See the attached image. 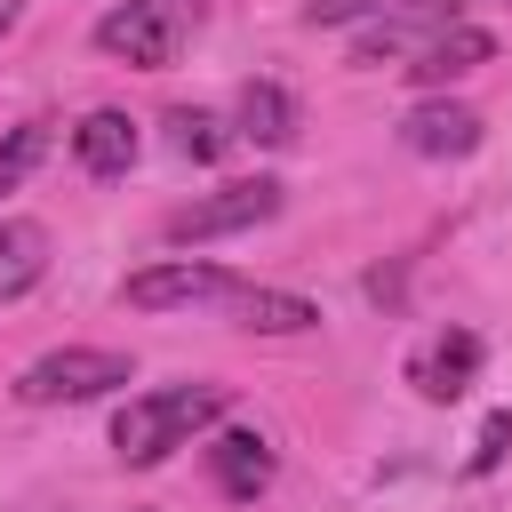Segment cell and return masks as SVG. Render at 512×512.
I'll return each mask as SVG.
<instances>
[{
	"mask_svg": "<svg viewBox=\"0 0 512 512\" xmlns=\"http://www.w3.org/2000/svg\"><path fill=\"white\" fill-rule=\"evenodd\" d=\"M216 320H232V328H248V336H312V328H320V304H312V296H296V288L240 280V288L224 296V312H216Z\"/></svg>",
	"mask_w": 512,
	"mask_h": 512,
	"instance_id": "cell-10",
	"label": "cell"
},
{
	"mask_svg": "<svg viewBox=\"0 0 512 512\" xmlns=\"http://www.w3.org/2000/svg\"><path fill=\"white\" fill-rule=\"evenodd\" d=\"M48 280V224L40 216H0V304L32 296Z\"/></svg>",
	"mask_w": 512,
	"mask_h": 512,
	"instance_id": "cell-13",
	"label": "cell"
},
{
	"mask_svg": "<svg viewBox=\"0 0 512 512\" xmlns=\"http://www.w3.org/2000/svg\"><path fill=\"white\" fill-rule=\"evenodd\" d=\"M488 56H496V40H488L480 24H448V32H440V40H432V48L408 64V80H416V88H448V80L480 72Z\"/></svg>",
	"mask_w": 512,
	"mask_h": 512,
	"instance_id": "cell-14",
	"label": "cell"
},
{
	"mask_svg": "<svg viewBox=\"0 0 512 512\" xmlns=\"http://www.w3.org/2000/svg\"><path fill=\"white\" fill-rule=\"evenodd\" d=\"M480 360H488V344H480L472 328H432V336L408 352V384H416V400L448 408V400H464V392L480 384Z\"/></svg>",
	"mask_w": 512,
	"mask_h": 512,
	"instance_id": "cell-7",
	"label": "cell"
},
{
	"mask_svg": "<svg viewBox=\"0 0 512 512\" xmlns=\"http://www.w3.org/2000/svg\"><path fill=\"white\" fill-rule=\"evenodd\" d=\"M24 8H32V0H0V40H8L16 24H24Z\"/></svg>",
	"mask_w": 512,
	"mask_h": 512,
	"instance_id": "cell-19",
	"label": "cell"
},
{
	"mask_svg": "<svg viewBox=\"0 0 512 512\" xmlns=\"http://www.w3.org/2000/svg\"><path fill=\"white\" fill-rule=\"evenodd\" d=\"M224 408H232L224 384H160V392H136V400L112 408V456H120L128 472H152V464H168L176 448L208 440V432L224 424Z\"/></svg>",
	"mask_w": 512,
	"mask_h": 512,
	"instance_id": "cell-1",
	"label": "cell"
},
{
	"mask_svg": "<svg viewBox=\"0 0 512 512\" xmlns=\"http://www.w3.org/2000/svg\"><path fill=\"white\" fill-rule=\"evenodd\" d=\"M448 24H464V0H392L384 16H368L360 24V40H352V64H368V72H408Z\"/></svg>",
	"mask_w": 512,
	"mask_h": 512,
	"instance_id": "cell-5",
	"label": "cell"
},
{
	"mask_svg": "<svg viewBox=\"0 0 512 512\" xmlns=\"http://www.w3.org/2000/svg\"><path fill=\"white\" fill-rule=\"evenodd\" d=\"M400 144L416 152V160H472L480 152V112L464 104V96H424V104H408V120H400Z\"/></svg>",
	"mask_w": 512,
	"mask_h": 512,
	"instance_id": "cell-9",
	"label": "cell"
},
{
	"mask_svg": "<svg viewBox=\"0 0 512 512\" xmlns=\"http://www.w3.org/2000/svg\"><path fill=\"white\" fill-rule=\"evenodd\" d=\"M240 288V272L208 264V256H160L144 272H128V304L136 312H224V296Z\"/></svg>",
	"mask_w": 512,
	"mask_h": 512,
	"instance_id": "cell-6",
	"label": "cell"
},
{
	"mask_svg": "<svg viewBox=\"0 0 512 512\" xmlns=\"http://www.w3.org/2000/svg\"><path fill=\"white\" fill-rule=\"evenodd\" d=\"M504 448H512V408H496V416L480 424V448L464 456V472H472V480H488V472L504 464Z\"/></svg>",
	"mask_w": 512,
	"mask_h": 512,
	"instance_id": "cell-18",
	"label": "cell"
},
{
	"mask_svg": "<svg viewBox=\"0 0 512 512\" xmlns=\"http://www.w3.org/2000/svg\"><path fill=\"white\" fill-rule=\"evenodd\" d=\"M48 144H56V120H16V128H0V200L48 160Z\"/></svg>",
	"mask_w": 512,
	"mask_h": 512,
	"instance_id": "cell-16",
	"label": "cell"
},
{
	"mask_svg": "<svg viewBox=\"0 0 512 512\" xmlns=\"http://www.w3.org/2000/svg\"><path fill=\"white\" fill-rule=\"evenodd\" d=\"M120 384H136L128 352H112V344H56V352H40L16 376V400L24 408H80V400H104Z\"/></svg>",
	"mask_w": 512,
	"mask_h": 512,
	"instance_id": "cell-3",
	"label": "cell"
},
{
	"mask_svg": "<svg viewBox=\"0 0 512 512\" xmlns=\"http://www.w3.org/2000/svg\"><path fill=\"white\" fill-rule=\"evenodd\" d=\"M280 200H288V184H280V176H240V184H216V192H200V200L168 208L160 240H168V248H208V240H232V232L272 224V216H280Z\"/></svg>",
	"mask_w": 512,
	"mask_h": 512,
	"instance_id": "cell-4",
	"label": "cell"
},
{
	"mask_svg": "<svg viewBox=\"0 0 512 512\" xmlns=\"http://www.w3.org/2000/svg\"><path fill=\"white\" fill-rule=\"evenodd\" d=\"M232 136L240 144H264V152H288L296 144V96L280 80H248L232 96Z\"/></svg>",
	"mask_w": 512,
	"mask_h": 512,
	"instance_id": "cell-12",
	"label": "cell"
},
{
	"mask_svg": "<svg viewBox=\"0 0 512 512\" xmlns=\"http://www.w3.org/2000/svg\"><path fill=\"white\" fill-rule=\"evenodd\" d=\"M136 120L120 112V104H96V112H80V128H72V160L88 168V176H128L136 168Z\"/></svg>",
	"mask_w": 512,
	"mask_h": 512,
	"instance_id": "cell-11",
	"label": "cell"
},
{
	"mask_svg": "<svg viewBox=\"0 0 512 512\" xmlns=\"http://www.w3.org/2000/svg\"><path fill=\"white\" fill-rule=\"evenodd\" d=\"M232 144H240L232 120H216V112H200V104H176V112H168V152H176V160L208 168V160H224Z\"/></svg>",
	"mask_w": 512,
	"mask_h": 512,
	"instance_id": "cell-15",
	"label": "cell"
},
{
	"mask_svg": "<svg viewBox=\"0 0 512 512\" xmlns=\"http://www.w3.org/2000/svg\"><path fill=\"white\" fill-rule=\"evenodd\" d=\"M208 0H112L96 16V48L112 64H136V72H168L184 56V40L200 32Z\"/></svg>",
	"mask_w": 512,
	"mask_h": 512,
	"instance_id": "cell-2",
	"label": "cell"
},
{
	"mask_svg": "<svg viewBox=\"0 0 512 512\" xmlns=\"http://www.w3.org/2000/svg\"><path fill=\"white\" fill-rule=\"evenodd\" d=\"M200 456H208V480H216L232 504H256V496L272 488V472H280V456H272V440H264L256 424H216V432L200 440Z\"/></svg>",
	"mask_w": 512,
	"mask_h": 512,
	"instance_id": "cell-8",
	"label": "cell"
},
{
	"mask_svg": "<svg viewBox=\"0 0 512 512\" xmlns=\"http://www.w3.org/2000/svg\"><path fill=\"white\" fill-rule=\"evenodd\" d=\"M368 16H384V0H304V24L312 32H352Z\"/></svg>",
	"mask_w": 512,
	"mask_h": 512,
	"instance_id": "cell-17",
	"label": "cell"
}]
</instances>
